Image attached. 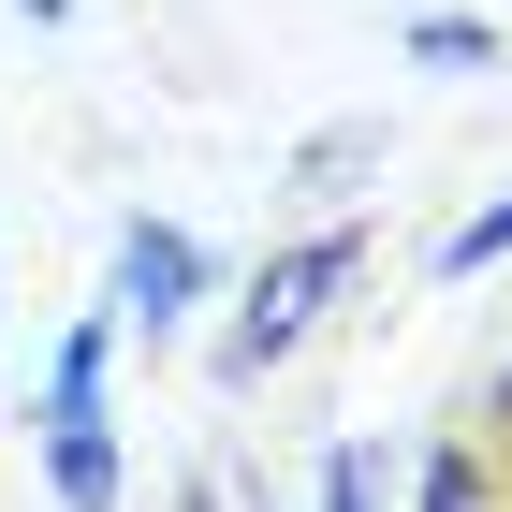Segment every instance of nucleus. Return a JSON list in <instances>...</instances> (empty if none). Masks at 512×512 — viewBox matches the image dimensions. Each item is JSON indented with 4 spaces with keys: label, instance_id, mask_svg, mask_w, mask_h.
I'll return each mask as SVG.
<instances>
[{
    "label": "nucleus",
    "instance_id": "1",
    "mask_svg": "<svg viewBox=\"0 0 512 512\" xmlns=\"http://www.w3.org/2000/svg\"><path fill=\"white\" fill-rule=\"evenodd\" d=\"M44 469H59V498H74V512H118V425H103V322H88L74 352H59V381H44Z\"/></svg>",
    "mask_w": 512,
    "mask_h": 512
},
{
    "label": "nucleus",
    "instance_id": "2",
    "mask_svg": "<svg viewBox=\"0 0 512 512\" xmlns=\"http://www.w3.org/2000/svg\"><path fill=\"white\" fill-rule=\"evenodd\" d=\"M337 278H352V235H308V249H278V264H264V293H249V322H235V352H220V366H235V381H249V366H278L293 337H308V308L337 293Z\"/></svg>",
    "mask_w": 512,
    "mask_h": 512
},
{
    "label": "nucleus",
    "instance_id": "3",
    "mask_svg": "<svg viewBox=\"0 0 512 512\" xmlns=\"http://www.w3.org/2000/svg\"><path fill=\"white\" fill-rule=\"evenodd\" d=\"M118 293H132L147 322H176V308L205 293V249L176 235V220H132V249H118Z\"/></svg>",
    "mask_w": 512,
    "mask_h": 512
},
{
    "label": "nucleus",
    "instance_id": "4",
    "mask_svg": "<svg viewBox=\"0 0 512 512\" xmlns=\"http://www.w3.org/2000/svg\"><path fill=\"white\" fill-rule=\"evenodd\" d=\"M439 264H454V278H483V264H512V205H483V220H469V235H454V249H439Z\"/></svg>",
    "mask_w": 512,
    "mask_h": 512
},
{
    "label": "nucleus",
    "instance_id": "5",
    "mask_svg": "<svg viewBox=\"0 0 512 512\" xmlns=\"http://www.w3.org/2000/svg\"><path fill=\"white\" fill-rule=\"evenodd\" d=\"M425 512H483V483H469V454H439V469H425Z\"/></svg>",
    "mask_w": 512,
    "mask_h": 512
},
{
    "label": "nucleus",
    "instance_id": "6",
    "mask_svg": "<svg viewBox=\"0 0 512 512\" xmlns=\"http://www.w3.org/2000/svg\"><path fill=\"white\" fill-rule=\"evenodd\" d=\"M322 512H366V469H352V454H337V469H322Z\"/></svg>",
    "mask_w": 512,
    "mask_h": 512
},
{
    "label": "nucleus",
    "instance_id": "7",
    "mask_svg": "<svg viewBox=\"0 0 512 512\" xmlns=\"http://www.w3.org/2000/svg\"><path fill=\"white\" fill-rule=\"evenodd\" d=\"M498 410H512V381H498Z\"/></svg>",
    "mask_w": 512,
    "mask_h": 512
}]
</instances>
